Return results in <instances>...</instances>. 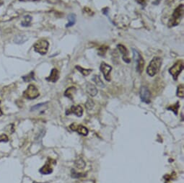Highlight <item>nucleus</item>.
Here are the masks:
<instances>
[{
	"mask_svg": "<svg viewBox=\"0 0 184 183\" xmlns=\"http://www.w3.org/2000/svg\"><path fill=\"white\" fill-rule=\"evenodd\" d=\"M162 63V59L161 57L154 56L147 68V74L150 76H154V75L157 74L159 72Z\"/></svg>",
	"mask_w": 184,
	"mask_h": 183,
	"instance_id": "obj_1",
	"label": "nucleus"
},
{
	"mask_svg": "<svg viewBox=\"0 0 184 183\" xmlns=\"http://www.w3.org/2000/svg\"><path fill=\"white\" fill-rule=\"evenodd\" d=\"M183 10H184V6L183 4H180L178 7L176 8V10L173 12V15H172L171 18L169 20V26L170 27H174V26H177L180 23V20H181L182 17L183 15Z\"/></svg>",
	"mask_w": 184,
	"mask_h": 183,
	"instance_id": "obj_2",
	"label": "nucleus"
},
{
	"mask_svg": "<svg viewBox=\"0 0 184 183\" xmlns=\"http://www.w3.org/2000/svg\"><path fill=\"white\" fill-rule=\"evenodd\" d=\"M49 46V43L46 40H39L34 44L35 51L41 55H45L47 53Z\"/></svg>",
	"mask_w": 184,
	"mask_h": 183,
	"instance_id": "obj_3",
	"label": "nucleus"
},
{
	"mask_svg": "<svg viewBox=\"0 0 184 183\" xmlns=\"http://www.w3.org/2000/svg\"><path fill=\"white\" fill-rule=\"evenodd\" d=\"M183 69V61L178 60L174 64V65L169 69V73L172 75L174 80L178 79V76Z\"/></svg>",
	"mask_w": 184,
	"mask_h": 183,
	"instance_id": "obj_4",
	"label": "nucleus"
},
{
	"mask_svg": "<svg viewBox=\"0 0 184 183\" xmlns=\"http://www.w3.org/2000/svg\"><path fill=\"white\" fill-rule=\"evenodd\" d=\"M39 95L40 93L39 90L33 84L29 85L23 92L24 97H25L26 99H28V100H33V99L37 98Z\"/></svg>",
	"mask_w": 184,
	"mask_h": 183,
	"instance_id": "obj_5",
	"label": "nucleus"
},
{
	"mask_svg": "<svg viewBox=\"0 0 184 183\" xmlns=\"http://www.w3.org/2000/svg\"><path fill=\"white\" fill-rule=\"evenodd\" d=\"M133 53L134 59L137 63V71L139 74H142L144 70V67H145V60H144L142 55L137 50L133 49Z\"/></svg>",
	"mask_w": 184,
	"mask_h": 183,
	"instance_id": "obj_6",
	"label": "nucleus"
},
{
	"mask_svg": "<svg viewBox=\"0 0 184 183\" xmlns=\"http://www.w3.org/2000/svg\"><path fill=\"white\" fill-rule=\"evenodd\" d=\"M140 98L142 102H145V103L149 104L150 103L151 101V94L149 89L145 86H142L140 89Z\"/></svg>",
	"mask_w": 184,
	"mask_h": 183,
	"instance_id": "obj_7",
	"label": "nucleus"
},
{
	"mask_svg": "<svg viewBox=\"0 0 184 183\" xmlns=\"http://www.w3.org/2000/svg\"><path fill=\"white\" fill-rule=\"evenodd\" d=\"M100 71L103 74L105 80H107L108 81H110L111 79V72L112 71V67L107 64L106 63L102 62L101 64H100Z\"/></svg>",
	"mask_w": 184,
	"mask_h": 183,
	"instance_id": "obj_8",
	"label": "nucleus"
},
{
	"mask_svg": "<svg viewBox=\"0 0 184 183\" xmlns=\"http://www.w3.org/2000/svg\"><path fill=\"white\" fill-rule=\"evenodd\" d=\"M69 128L73 131H77L78 133L82 136H86L88 134V130L83 125H76L75 123H73V124L69 125Z\"/></svg>",
	"mask_w": 184,
	"mask_h": 183,
	"instance_id": "obj_9",
	"label": "nucleus"
},
{
	"mask_svg": "<svg viewBox=\"0 0 184 183\" xmlns=\"http://www.w3.org/2000/svg\"><path fill=\"white\" fill-rule=\"evenodd\" d=\"M74 114L77 117H81L83 114V109L80 105H73L70 109L67 110L66 114L69 116V114Z\"/></svg>",
	"mask_w": 184,
	"mask_h": 183,
	"instance_id": "obj_10",
	"label": "nucleus"
},
{
	"mask_svg": "<svg viewBox=\"0 0 184 183\" xmlns=\"http://www.w3.org/2000/svg\"><path fill=\"white\" fill-rule=\"evenodd\" d=\"M53 163L56 164V162L53 159H49V161H48V162L43 166L42 168L40 170L41 173L43 174V175H48V174H51L53 172V167H52V164Z\"/></svg>",
	"mask_w": 184,
	"mask_h": 183,
	"instance_id": "obj_11",
	"label": "nucleus"
},
{
	"mask_svg": "<svg viewBox=\"0 0 184 183\" xmlns=\"http://www.w3.org/2000/svg\"><path fill=\"white\" fill-rule=\"evenodd\" d=\"M117 48H118V49L119 50V51L121 52V54H122V56H123V60H124L126 63H127V64L130 63L131 60H130V59H128V52L127 48H126V47H125L124 45H122V44L118 45Z\"/></svg>",
	"mask_w": 184,
	"mask_h": 183,
	"instance_id": "obj_12",
	"label": "nucleus"
},
{
	"mask_svg": "<svg viewBox=\"0 0 184 183\" xmlns=\"http://www.w3.org/2000/svg\"><path fill=\"white\" fill-rule=\"evenodd\" d=\"M59 78V72L56 69H53L51 71L48 77H46V79L48 81H51V82H56L57 80Z\"/></svg>",
	"mask_w": 184,
	"mask_h": 183,
	"instance_id": "obj_13",
	"label": "nucleus"
},
{
	"mask_svg": "<svg viewBox=\"0 0 184 183\" xmlns=\"http://www.w3.org/2000/svg\"><path fill=\"white\" fill-rule=\"evenodd\" d=\"M86 90L87 92H88L91 97H95V96H96L97 94H98V90H97L96 87L91 83L87 84Z\"/></svg>",
	"mask_w": 184,
	"mask_h": 183,
	"instance_id": "obj_14",
	"label": "nucleus"
},
{
	"mask_svg": "<svg viewBox=\"0 0 184 183\" xmlns=\"http://www.w3.org/2000/svg\"><path fill=\"white\" fill-rule=\"evenodd\" d=\"M75 92H76V88L74 87H71L68 88L67 90H66L65 92H64V95H65L66 97H68V98L72 100L73 94H74Z\"/></svg>",
	"mask_w": 184,
	"mask_h": 183,
	"instance_id": "obj_15",
	"label": "nucleus"
},
{
	"mask_svg": "<svg viewBox=\"0 0 184 183\" xmlns=\"http://www.w3.org/2000/svg\"><path fill=\"white\" fill-rule=\"evenodd\" d=\"M68 19H69V22L67 24L66 27H72V26L74 25L76 22V15H74V14H70V15L68 16Z\"/></svg>",
	"mask_w": 184,
	"mask_h": 183,
	"instance_id": "obj_16",
	"label": "nucleus"
},
{
	"mask_svg": "<svg viewBox=\"0 0 184 183\" xmlns=\"http://www.w3.org/2000/svg\"><path fill=\"white\" fill-rule=\"evenodd\" d=\"M74 164L79 170H82L85 167V161L82 158H78L77 159H76Z\"/></svg>",
	"mask_w": 184,
	"mask_h": 183,
	"instance_id": "obj_17",
	"label": "nucleus"
},
{
	"mask_svg": "<svg viewBox=\"0 0 184 183\" xmlns=\"http://www.w3.org/2000/svg\"><path fill=\"white\" fill-rule=\"evenodd\" d=\"M75 68L77 69L78 71H79V72L81 73L82 74L84 75V76H88V75H89L90 73H91L92 71H93V70H92V69H84V68L79 67V66H76Z\"/></svg>",
	"mask_w": 184,
	"mask_h": 183,
	"instance_id": "obj_18",
	"label": "nucleus"
},
{
	"mask_svg": "<svg viewBox=\"0 0 184 183\" xmlns=\"http://www.w3.org/2000/svg\"><path fill=\"white\" fill-rule=\"evenodd\" d=\"M93 80L98 86L100 87H104V84L103 82V81H102L101 79H100V76H98V75H95V76L93 77Z\"/></svg>",
	"mask_w": 184,
	"mask_h": 183,
	"instance_id": "obj_19",
	"label": "nucleus"
},
{
	"mask_svg": "<svg viewBox=\"0 0 184 183\" xmlns=\"http://www.w3.org/2000/svg\"><path fill=\"white\" fill-rule=\"evenodd\" d=\"M176 95L180 98H183L184 97V86L183 84H180L177 88Z\"/></svg>",
	"mask_w": 184,
	"mask_h": 183,
	"instance_id": "obj_20",
	"label": "nucleus"
},
{
	"mask_svg": "<svg viewBox=\"0 0 184 183\" xmlns=\"http://www.w3.org/2000/svg\"><path fill=\"white\" fill-rule=\"evenodd\" d=\"M24 19H25V20L21 23L22 26H23V27H28V26H30V22L31 20H32V17H31L30 15H26V16L24 17Z\"/></svg>",
	"mask_w": 184,
	"mask_h": 183,
	"instance_id": "obj_21",
	"label": "nucleus"
},
{
	"mask_svg": "<svg viewBox=\"0 0 184 183\" xmlns=\"http://www.w3.org/2000/svg\"><path fill=\"white\" fill-rule=\"evenodd\" d=\"M179 107H180L179 102H177L175 104H173V105L168 107V110H172L173 113H175V114L177 115L178 114V109H179Z\"/></svg>",
	"mask_w": 184,
	"mask_h": 183,
	"instance_id": "obj_22",
	"label": "nucleus"
},
{
	"mask_svg": "<svg viewBox=\"0 0 184 183\" xmlns=\"http://www.w3.org/2000/svg\"><path fill=\"white\" fill-rule=\"evenodd\" d=\"M22 79H24V81H30L31 80H33L34 79V72H31L30 74L26 75V76H23L22 77Z\"/></svg>",
	"mask_w": 184,
	"mask_h": 183,
	"instance_id": "obj_23",
	"label": "nucleus"
},
{
	"mask_svg": "<svg viewBox=\"0 0 184 183\" xmlns=\"http://www.w3.org/2000/svg\"><path fill=\"white\" fill-rule=\"evenodd\" d=\"M108 50V47L105 46H102L100 47V48L98 49V54L101 56H103L106 53V50Z\"/></svg>",
	"mask_w": 184,
	"mask_h": 183,
	"instance_id": "obj_24",
	"label": "nucleus"
},
{
	"mask_svg": "<svg viewBox=\"0 0 184 183\" xmlns=\"http://www.w3.org/2000/svg\"><path fill=\"white\" fill-rule=\"evenodd\" d=\"M85 107L88 110H92L93 107H94V102L91 100V99H88L87 102L85 103Z\"/></svg>",
	"mask_w": 184,
	"mask_h": 183,
	"instance_id": "obj_25",
	"label": "nucleus"
},
{
	"mask_svg": "<svg viewBox=\"0 0 184 183\" xmlns=\"http://www.w3.org/2000/svg\"><path fill=\"white\" fill-rule=\"evenodd\" d=\"M72 177H74V178H79V177H85V175H82V173H77V172H74V170H72Z\"/></svg>",
	"mask_w": 184,
	"mask_h": 183,
	"instance_id": "obj_26",
	"label": "nucleus"
},
{
	"mask_svg": "<svg viewBox=\"0 0 184 183\" xmlns=\"http://www.w3.org/2000/svg\"><path fill=\"white\" fill-rule=\"evenodd\" d=\"M8 140V137L7 135H5V134L0 135V142H7Z\"/></svg>",
	"mask_w": 184,
	"mask_h": 183,
	"instance_id": "obj_27",
	"label": "nucleus"
},
{
	"mask_svg": "<svg viewBox=\"0 0 184 183\" xmlns=\"http://www.w3.org/2000/svg\"><path fill=\"white\" fill-rule=\"evenodd\" d=\"M146 1H147V0H137V2H138L139 4H142V6H145L146 4Z\"/></svg>",
	"mask_w": 184,
	"mask_h": 183,
	"instance_id": "obj_28",
	"label": "nucleus"
},
{
	"mask_svg": "<svg viewBox=\"0 0 184 183\" xmlns=\"http://www.w3.org/2000/svg\"><path fill=\"white\" fill-rule=\"evenodd\" d=\"M0 103H1V101H0ZM2 115H3V113H2V111H1V108H0V116H2Z\"/></svg>",
	"mask_w": 184,
	"mask_h": 183,
	"instance_id": "obj_29",
	"label": "nucleus"
},
{
	"mask_svg": "<svg viewBox=\"0 0 184 183\" xmlns=\"http://www.w3.org/2000/svg\"><path fill=\"white\" fill-rule=\"evenodd\" d=\"M20 1H37V0H20Z\"/></svg>",
	"mask_w": 184,
	"mask_h": 183,
	"instance_id": "obj_30",
	"label": "nucleus"
},
{
	"mask_svg": "<svg viewBox=\"0 0 184 183\" xmlns=\"http://www.w3.org/2000/svg\"><path fill=\"white\" fill-rule=\"evenodd\" d=\"M2 4H3V1H1V0H0V6H1V5Z\"/></svg>",
	"mask_w": 184,
	"mask_h": 183,
	"instance_id": "obj_31",
	"label": "nucleus"
},
{
	"mask_svg": "<svg viewBox=\"0 0 184 183\" xmlns=\"http://www.w3.org/2000/svg\"><path fill=\"white\" fill-rule=\"evenodd\" d=\"M33 183H39V182H34Z\"/></svg>",
	"mask_w": 184,
	"mask_h": 183,
	"instance_id": "obj_32",
	"label": "nucleus"
}]
</instances>
